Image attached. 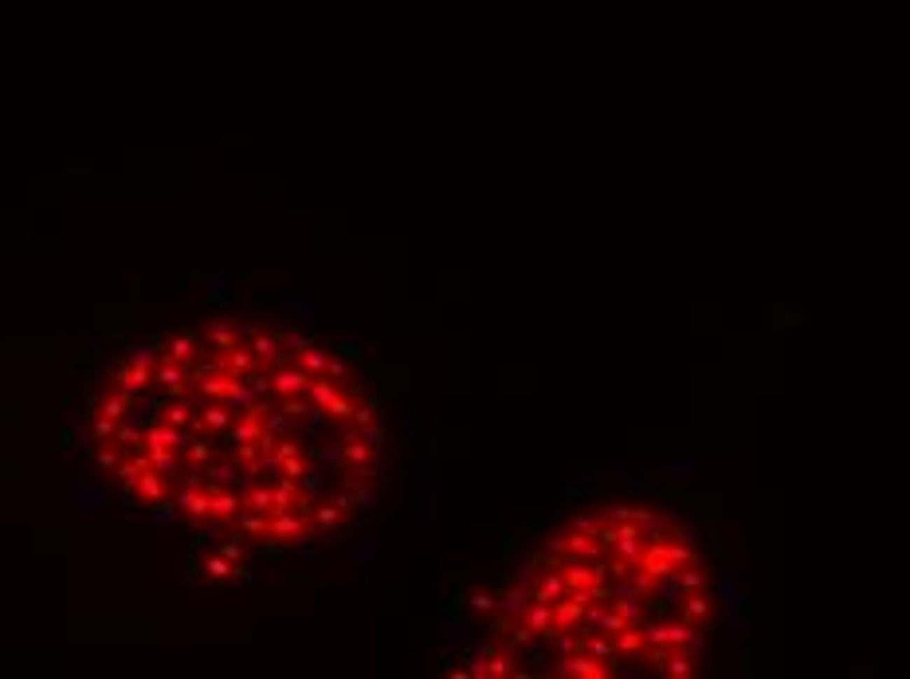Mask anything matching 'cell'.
<instances>
[{"instance_id":"cell-43","label":"cell","mask_w":910,"mask_h":679,"mask_svg":"<svg viewBox=\"0 0 910 679\" xmlns=\"http://www.w3.org/2000/svg\"><path fill=\"white\" fill-rule=\"evenodd\" d=\"M208 573H216V578H227V573H232V566H227L224 558H212V561H208Z\"/></svg>"},{"instance_id":"cell-47","label":"cell","mask_w":910,"mask_h":679,"mask_svg":"<svg viewBox=\"0 0 910 679\" xmlns=\"http://www.w3.org/2000/svg\"><path fill=\"white\" fill-rule=\"evenodd\" d=\"M224 558L239 561V558H244V546H239V542H227V546H224Z\"/></svg>"},{"instance_id":"cell-27","label":"cell","mask_w":910,"mask_h":679,"mask_svg":"<svg viewBox=\"0 0 910 679\" xmlns=\"http://www.w3.org/2000/svg\"><path fill=\"white\" fill-rule=\"evenodd\" d=\"M239 526L255 530V534H267V519H263V510H248V514H239Z\"/></svg>"},{"instance_id":"cell-36","label":"cell","mask_w":910,"mask_h":679,"mask_svg":"<svg viewBox=\"0 0 910 679\" xmlns=\"http://www.w3.org/2000/svg\"><path fill=\"white\" fill-rule=\"evenodd\" d=\"M357 424V428H361V424H369V420H377V409L373 405H354V416H349Z\"/></svg>"},{"instance_id":"cell-7","label":"cell","mask_w":910,"mask_h":679,"mask_svg":"<svg viewBox=\"0 0 910 679\" xmlns=\"http://www.w3.org/2000/svg\"><path fill=\"white\" fill-rule=\"evenodd\" d=\"M694 671V659L687 656L682 648H667V656H663V664H659V671L655 676H667V679H687Z\"/></svg>"},{"instance_id":"cell-1","label":"cell","mask_w":910,"mask_h":679,"mask_svg":"<svg viewBox=\"0 0 910 679\" xmlns=\"http://www.w3.org/2000/svg\"><path fill=\"white\" fill-rule=\"evenodd\" d=\"M554 676H577V679H604L608 668H604L601 659H593L589 652H569L554 664Z\"/></svg>"},{"instance_id":"cell-3","label":"cell","mask_w":910,"mask_h":679,"mask_svg":"<svg viewBox=\"0 0 910 679\" xmlns=\"http://www.w3.org/2000/svg\"><path fill=\"white\" fill-rule=\"evenodd\" d=\"M581 652H589L593 659H601L604 668H620V652H616V644H612V636H604V632H584V644H581Z\"/></svg>"},{"instance_id":"cell-30","label":"cell","mask_w":910,"mask_h":679,"mask_svg":"<svg viewBox=\"0 0 910 679\" xmlns=\"http://www.w3.org/2000/svg\"><path fill=\"white\" fill-rule=\"evenodd\" d=\"M224 389H227V377H220V373H212L208 381H200V393H208V397H224Z\"/></svg>"},{"instance_id":"cell-14","label":"cell","mask_w":910,"mask_h":679,"mask_svg":"<svg viewBox=\"0 0 910 679\" xmlns=\"http://www.w3.org/2000/svg\"><path fill=\"white\" fill-rule=\"evenodd\" d=\"M530 644H534V632L514 617V624H510V632H506V640H503V648L506 652H522V648H530Z\"/></svg>"},{"instance_id":"cell-8","label":"cell","mask_w":910,"mask_h":679,"mask_svg":"<svg viewBox=\"0 0 910 679\" xmlns=\"http://www.w3.org/2000/svg\"><path fill=\"white\" fill-rule=\"evenodd\" d=\"M565 593V578H561V570H545L542 573V581L534 585V593H530V601H542V605H554L557 597Z\"/></svg>"},{"instance_id":"cell-6","label":"cell","mask_w":910,"mask_h":679,"mask_svg":"<svg viewBox=\"0 0 910 679\" xmlns=\"http://www.w3.org/2000/svg\"><path fill=\"white\" fill-rule=\"evenodd\" d=\"M267 534L271 538H298V534H307V522L295 510H275V522H267Z\"/></svg>"},{"instance_id":"cell-41","label":"cell","mask_w":910,"mask_h":679,"mask_svg":"<svg viewBox=\"0 0 910 679\" xmlns=\"http://www.w3.org/2000/svg\"><path fill=\"white\" fill-rule=\"evenodd\" d=\"M632 522H636V526H652L655 514H652L648 507H632Z\"/></svg>"},{"instance_id":"cell-26","label":"cell","mask_w":910,"mask_h":679,"mask_svg":"<svg viewBox=\"0 0 910 679\" xmlns=\"http://www.w3.org/2000/svg\"><path fill=\"white\" fill-rule=\"evenodd\" d=\"M307 346H314V342L307 338V334H298V330H290V334H283V350L287 354H302Z\"/></svg>"},{"instance_id":"cell-16","label":"cell","mask_w":910,"mask_h":679,"mask_svg":"<svg viewBox=\"0 0 910 679\" xmlns=\"http://www.w3.org/2000/svg\"><path fill=\"white\" fill-rule=\"evenodd\" d=\"M526 605H530V593L526 589H518V585H510V589L503 593V597H498V609H506L510 612V617H522V609Z\"/></svg>"},{"instance_id":"cell-25","label":"cell","mask_w":910,"mask_h":679,"mask_svg":"<svg viewBox=\"0 0 910 679\" xmlns=\"http://www.w3.org/2000/svg\"><path fill=\"white\" fill-rule=\"evenodd\" d=\"M149 451H153V456H149V463H153L158 471H173V468H177V456H173L169 448H149Z\"/></svg>"},{"instance_id":"cell-31","label":"cell","mask_w":910,"mask_h":679,"mask_svg":"<svg viewBox=\"0 0 910 679\" xmlns=\"http://www.w3.org/2000/svg\"><path fill=\"white\" fill-rule=\"evenodd\" d=\"M248 507H251V510H263V514H267V510H271V491H267V487L251 491V495H248Z\"/></svg>"},{"instance_id":"cell-48","label":"cell","mask_w":910,"mask_h":679,"mask_svg":"<svg viewBox=\"0 0 910 679\" xmlns=\"http://www.w3.org/2000/svg\"><path fill=\"white\" fill-rule=\"evenodd\" d=\"M99 463H102V468H114V463H118V456H114V451H102Z\"/></svg>"},{"instance_id":"cell-33","label":"cell","mask_w":910,"mask_h":679,"mask_svg":"<svg viewBox=\"0 0 910 679\" xmlns=\"http://www.w3.org/2000/svg\"><path fill=\"white\" fill-rule=\"evenodd\" d=\"M279 463H283V475H287V479H302V475H307V463L295 460V456H287V460H279Z\"/></svg>"},{"instance_id":"cell-29","label":"cell","mask_w":910,"mask_h":679,"mask_svg":"<svg viewBox=\"0 0 910 679\" xmlns=\"http://www.w3.org/2000/svg\"><path fill=\"white\" fill-rule=\"evenodd\" d=\"M126 358L134 361V365H149V358H153V342H146V346H141V342H138V346H130Z\"/></svg>"},{"instance_id":"cell-15","label":"cell","mask_w":910,"mask_h":679,"mask_svg":"<svg viewBox=\"0 0 910 679\" xmlns=\"http://www.w3.org/2000/svg\"><path fill=\"white\" fill-rule=\"evenodd\" d=\"M298 365H302L310 377H322V373H326V365H330V358H326L322 350H314V346H307V350L298 354Z\"/></svg>"},{"instance_id":"cell-37","label":"cell","mask_w":910,"mask_h":679,"mask_svg":"<svg viewBox=\"0 0 910 679\" xmlns=\"http://www.w3.org/2000/svg\"><path fill=\"white\" fill-rule=\"evenodd\" d=\"M114 440H118L122 448H134V444L141 440V432L138 428H118V432H114Z\"/></svg>"},{"instance_id":"cell-39","label":"cell","mask_w":910,"mask_h":679,"mask_svg":"<svg viewBox=\"0 0 910 679\" xmlns=\"http://www.w3.org/2000/svg\"><path fill=\"white\" fill-rule=\"evenodd\" d=\"M354 503H369V491L357 479H349V507H354Z\"/></svg>"},{"instance_id":"cell-23","label":"cell","mask_w":910,"mask_h":679,"mask_svg":"<svg viewBox=\"0 0 910 679\" xmlns=\"http://www.w3.org/2000/svg\"><path fill=\"white\" fill-rule=\"evenodd\" d=\"M236 495H212V499H208V510H212V514H220V519H227V514H236Z\"/></svg>"},{"instance_id":"cell-40","label":"cell","mask_w":910,"mask_h":679,"mask_svg":"<svg viewBox=\"0 0 910 679\" xmlns=\"http://www.w3.org/2000/svg\"><path fill=\"white\" fill-rule=\"evenodd\" d=\"M94 436H99V440L114 436V420H110V416H99V420H94Z\"/></svg>"},{"instance_id":"cell-12","label":"cell","mask_w":910,"mask_h":679,"mask_svg":"<svg viewBox=\"0 0 910 679\" xmlns=\"http://www.w3.org/2000/svg\"><path fill=\"white\" fill-rule=\"evenodd\" d=\"M682 620H687V624L710 620V601H706L703 593H687V601H682Z\"/></svg>"},{"instance_id":"cell-38","label":"cell","mask_w":910,"mask_h":679,"mask_svg":"<svg viewBox=\"0 0 910 679\" xmlns=\"http://www.w3.org/2000/svg\"><path fill=\"white\" fill-rule=\"evenodd\" d=\"M212 342H216L220 350H232V330H227V326H212Z\"/></svg>"},{"instance_id":"cell-5","label":"cell","mask_w":910,"mask_h":679,"mask_svg":"<svg viewBox=\"0 0 910 679\" xmlns=\"http://www.w3.org/2000/svg\"><path fill=\"white\" fill-rule=\"evenodd\" d=\"M612 644H616V652H620V659H640L643 656V629L640 624H628V629H620L612 636Z\"/></svg>"},{"instance_id":"cell-44","label":"cell","mask_w":910,"mask_h":679,"mask_svg":"<svg viewBox=\"0 0 910 679\" xmlns=\"http://www.w3.org/2000/svg\"><path fill=\"white\" fill-rule=\"evenodd\" d=\"M165 420H169V424H177V428H181V424H185V420H188V412L181 409V405H173V409L165 412Z\"/></svg>"},{"instance_id":"cell-4","label":"cell","mask_w":910,"mask_h":679,"mask_svg":"<svg viewBox=\"0 0 910 679\" xmlns=\"http://www.w3.org/2000/svg\"><path fill=\"white\" fill-rule=\"evenodd\" d=\"M565 554H573V558H584L593 561L604 554V546L596 542V534H584V530H573V534H565Z\"/></svg>"},{"instance_id":"cell-35","label":"cell","mask_w":910,"mask_h":679,"mask_svg":"<svg viewBox=\"0 0 910 679\" xmlns=\"http://www.w3.org/2000/svg\"><path fill=\"white\" fill-rule=\"evenodd\" d=\"M204 424H208V428H224V424H227V412L220 409V405H212V409H204Z\"/></svg>"},{"instance_id":"cell-19","label":"cell","mask_w":910,"mask_h":679,"mask_svg":"<svg viewBox=\"0 0 910 679\" xmlns=\"http://www.w3.org/2000/svg\"><path fill=\"white\" fill-rule=\"evenodd\" d=\"M118 381L126 389H141V385H149V365H134V361H130V370H122Z\"/></svg>"},{"instance_id":"cell-18","label":"cell","mask_w":910,"mask_h":679,"mask_svg":"<svg viewBox=\"0 0 910 679\" xmlns=\"http://www.w3.org/2000/svg\"><path fill=\"white\" fill-rule=\"evenodd\" d=\"M158 381L165 385L169 393H181V389H185V370H181L177 361H165V365L158 370Z\"/></svg>"},{"instance_id":"cell-34","label":"cell","mask_w":910,"mask_h":679,"mask_svg":"<svg viewBox=\"0 0 910 679\" xmlns=\"http://www.w3.org/2000/svg\"><path fill=\"white\" fill-rule=\"evenodd\" d=\"M471 609H479V612H495V609H498V597H491V593H475V597H471Z\"/></svg>"},{"instance_id":"cell-21","label":"cell","mask_w":910,"mask_h":679,"mask_svg":"<svg viewBox=\"0 0 910 679\" xmlns=\"http://www.w3.org/2000/svg\"><path fill=\"white\" fill-rule=\"evenodd\" d=\"M134 483H138V491L146 495V499H161V491H165V487H161V475H153V471H141Z\"/></svg>"},{"instance_id":"cell-11","label":"cell","mask_w":910,"mask_h":679,"mask_svg":"<svg viewBox=\"0 0 910 679\" xmlns=\"http://www.w3.org/2000/svg\"><path fill=\"white\" fill-rule=\"evenodd\" d=\"M616 612H620L628 624H643V605H640V597L636 593H620V601H608Z\"/></svg>"},{"instance_id":"cell-22","label":"cell","mask_w":910,"mask_h":679,"mask_svg":"<svg viewBox=\"0 0 910 679\" xmlns=\"http://www.w3.org/2000/svg\"><path fill=\"white\" fill-rule=\"evenodd\" d=\"M342 514H346V510L337 507V503H334V507L326 503V507H318V526H322V530H337V526H342Z\"/></svg>"},{"instance_id":"cell-2","label":"cell","mask_w":910,"mask_h":679,"mask_svg":"<svg viewBox=\"0 0 910 679\" xmlns=\"http://www.w3.org/2000/svg\"><path fill=\"white\" fill-rule=\"evenodd\" d=\"M518 620H522L526 629L534 632V640H550V636L557 632V629H554V612H550V605H542V601H530Z\"/></svg>"},{"instance_id":"cell-28","label":"cell","mask_w":910,"mask_h":679,"mask_svg":"<svg viewBox=\"0 0 910 679\" xmlns=\"http://www.w3.org/2000/svg\"><path fill=\"white\" fill-rule=\"evenodd\" d=\"M192 358V338H173L169 342V361H185Z\"/></svg>"},{"instance_id":"cell-45","label":"cell","mask_w":910,"mask_h":679,"mask_svg":"<svg viewBox=\"0 0 910 679\" xmlns=\"http://www.w3.org/2000/svg\"><path fill=\"white\" fill-rule=\"evenodd\" d=\"M545 554H565V534H554V538L545 542Z\"/></svg>"},{"instance_id":"cell-10","label":"cell","mask_w":910,"mask_h":679,"mask_svg":"<svg viewBox=\"0 0 910 679\" xmlns=\"http://www.w3.org/2000/svg\"><path fill=\"white\" fill-rule=\"evenodd\" d=\"M346 460H349V468H354V471H361V475H365L369 463H373V448H369V444H361V436H354V440L346 444Z\"/></svg>"},{"instance_id":"cell-20","label":"cell","mask_w":910,"mask_h":679,"mask_svg":"<svg viewBox=\"0 0 910 679\" xmlns=\"http://www.w3.org/2000/svg\"><path fill=\"white\" fill-rule=\"evenodd\" d=\"M259 432H263V428H259V416H255V412H248V416L236 424V444H251V440H259Z\"/></svg>"},{"instance_id":"cell-13","label":"cell","mask_w":910,"mask_h":679,"mask_svg":"<svg viewBox=\"0 0 910 679\" xmlns=\"http://www.w3.org/2000/svg\"><path fill=\"white\" fill-rule=\"evenodd\" d=\"M251 354L255 358H271V361H287V354H283V346H279V338H271V334H255V342H251Z\"/></svg>"},{"instance_id":"cell-46","label":"cell","mask_w":910,"mask_h":679,"mask_svg":"<svg viewBox=\"0 0 910 679\" xmlns=\"http://www.w3.org/2000/svg\"><path fill=\"white\" fill-rule=\"evenodd\" d=\"M287 456H298V444H295V440H283V444H279V460H287Z\"/></svg>"},{"instance_id":"cell-17","label":"cell","mask_w":910,"mask_h":679,"mask_svg":"<svg viewBox=\"0 0 910 679\" xmlns=\"http://www.w3.org/2000/svg\"><path fill=\"white\" fill-rule=\"evenodd\" d=\"M612 550H616V558H624V561H640L643 538H640V534H624V538L612 542Z\"/></svg>"},{"instance_id":"cell-24","label":"cell","mask_w":910,"mask_h":679,"mask_svg":"<svg viewBox=\"0 0 910 679\" xmlns=\"http://www.w3.org/2000/svg\"><path fill=\"white\" fill-rule=\"evenodd\" d=\"M381 440H385V424H377V420H369V424H361V444H369V448H381Z\"/></svg>"},{"instance_id":"cell-32","label":"cell","mask_w":910,"mask_h":679,"mask_svg":"<svg viewBox=\"0 0 910 679\" xmlns=\"http://www.w3.org/2000/svg\"><path fill=\"white\" fill-rule=\"evenodd\" d=\"M604 522V514H577L573 530H584V534H596V526Z\"/></svg>"},{"instance_id":"cell-9","label":"cell","mask_w":910,"mask_h":679,"mask_svg":"<svg viewBox=\"0 0 910 679\" xmlns=\"http://www.w3.org/2000/svg\"><path fill=\"white\" fill-rule=\"evenodd\" d=\"M307 385H310V373L298 365V370H279L275 373V393H283V397H295V393H307Z\"/></svg>"},{"instance_id":"cell-42","label":"cell","mask_w":910,"mask_h":679,"mask_svg":"<svg viewBox=\"0 0 910 679\" xmlns=\"http://www.w3.org/2000/svg\"><path fill=\"white\" fill-rule=\"evenodd\" d=\"M283 412L298 420V416H307V412H310V405H302V400H287V405H283Z\"/></svg>"}]
</instances>
